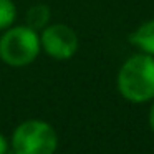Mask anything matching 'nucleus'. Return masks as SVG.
I'll list each match as a JSON object with an SVG mask.
<instances>
[{"mask_svg": "<svg viewBox=\"0 0 154 154\" xmlns=\"http://www.w3.org/2000/svg\"><path fill=\"white\" fill-rule=\"evenodd\" d=\"M40 38L30 27H15L0 38V58L12 66H25L37 58Z\"/></svg>", "mask_w": 154, "mask_h": 154, "instance_id": "3", "label": "nucleus"}, {"mask_svg": "<svg viewBox=\"0 0 154 154\" xmlns=\"http://www.w3.org/2000/svg\"><path fill=\"white\" fill-rule=\"evenodd\" d=\"M12 146L17 154H53L58 146V137L48 123L32 119L15 129Z\"/></svg>", "mask_w": 154, "mask_h": 154, "instance_id": "2", "label": "nucleus"}, {"mask_svg": "<svg viewBox=\"0 0 154 154\" xmlns=\"http://www.w3.org/2000/svg\"><path fill=\"white\" fill-rule=\"evenodd\" d=\"M15 5L12 0H0V30L8 28L15 20Z\"/></svg>", "mask_w": 154, "mask_h": 154, "instance_id": "7", "label": "nucleus"}, {"mask_svg": "<svg viewBox=\"0 0 154 154\" xmlns=\"http://www.w3.org/2000/svg\"><path fill=\"white\" fill-rule=\"evenodd\" d=\"M48 15H50V12H48V8L45 7V5H37V7H33L27 15V22H28V25H30V28L35 30V28L43 27V23H47V20H48Z\"/></svg>", "mask_w": 154, "mask_h": 154, "instance_id": "6", "label": "nucleus"}, {"mask_svg": "<svg viewBox=\"0 0 154 154\" xmlns=\"http://www.w3.org/2000/svg\"><path fill=\"white\" fill-rule=\"evenodd\" d=\"M129 40L146 55H154V18L141 25L129 37Z\"/></svg>", "mask_w": 154, "mask_h": 154, "instance_id": "5", "label": "nucleus"}, {"mask_svg": "<svg viewBox=\"0 0 154 154\" xmlns=\"http://www.w3.org/2000/svg\"><path fill=\"white\" fill-rule=\"evenodd\" d=\"M5 151H7V141L0 134V154H5Z\"/></svg>", "mask_w": 154, "mask_h": 154, "instance_id": "8", "label": "nucleus"}, {"mask_svg": "<svg viewBox=\"0 0 154 154\" xmlns=\"http://www.w3.org/2000/svg\"><path fill=\"white\" fill-rule=\"evenodd\" d=\"M40 47L57 60H68L78 50V37L66 25H51L42 33Z\"/></svg>", "mask_w": 154, "mask_h": 154, "instance_id": "4", "label": "nucleus"}, {"mask_svg": "<svg viewBox=\"0 0 154 154\" xmlns=\"http://www.w3.org/2000/svg\"><path fill=\"white\" fill-rule=\"evenodd\" d=\"M118 88L128 101L144 103L154 98V58L152 55H134L121 66Z\"/></svg>", "mask_w": 154, "mask_h": 154, "instance_id": "1", "label": "nucleus"}, {"mask_svg": "<svg viewBox=\"0 0 154 154\" xmlns=\"http://www.w3.org/2000/svg\"><path fill=\"white\" fill-rule=\"evenodd\" d=\"M149 124H151V128H152V131H154V103H152V106H151V109H149Z\"/></svg>", "mask_w": 154, "mask_h": 154, "instance_id": "9", "label": "nucleus"}]
</instances>
